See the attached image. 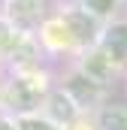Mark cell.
<instances>
[{
  "instance_id": "7a4b0ae2",
  "label": "cell",
  "mask_w": 127,
  "mask_h": 130,
  "mask_svg": "<svg viewBox=\"0 0 127 130\" xmlns=\"http://www.w3.org/2000/svg\"><path fill=\"white\" fill-rule=\"evenodd\" d=\"M58 18L64 21V27L70 33L73 45H76V55L97 45L100 39V30H103V21H97L94 15H88L82 6H61L58 9Z\"/></svg>"
},
{
  "instance_id": "52a82bcc",
  "label": "cell",
  "mask_w": 127,
  "mask_h": 130,
  "mask_svg": "<svg viewBox=\"0 0 127 130\" xmlns=\"http://www.w3.org/2000/svg\"><path fill=\"white\" fill-rule=\"evenodd\" d=\"M15 127L18 130H61L58 124H52L45 115L39 112H27V115H15Z\"/></svg>"
},
{
  "instance_id": "ba28073f",
  "label": "cell",
  "mask_w": 127,
  "mask_h": 130,
  "mask_svg": "<svg viewBox=\"0 0 127 130\" xmlns=\"http://www.w3.org/2000/svg\"><path fill=\"white\" fill-rule=\"evenodd\" d=\"M0 130H18V127H15V115L0 112Z\"/></svg>"
},
{
  "instance_id": "8992f818",
  "label": "cell",
  "mask_w": 127,
  "mask_h": 130,
  "mask_svg": "<svg viewBox=\"0 0 127 130\" xmlns=\"http://www.w3.org/2000/svg\"><path fill=\"white\" fill-rule=\"evenodd\" d=\"M76 6H82L88 15H94L97 21H112V18H118V12H121V6H124V0H79Z\"/></svg>"
},
{
  "instance_id": "5b68a950",
  "label": "cell",
  "mask_w": 127,
  "mask_h": 130,
  "mask_svg": "<svg viewBox=\"0 0 127 130\" xmlns=\"http://www.w3.org/2000/svg\"><path fill=\"white\" fill-rule=\"evenodd\" d=\"M94 127L97 130H127V106L106 100L94 109Z\"/></svg>"
},
{
  "instance_id": "9c48e42d",
  "label": "cell",
  "mask_w": 127,
  "mask_h": 130,
  "mask_svg": "<svg viewBox=\"0 0 127 130\" xmlns=\"http://www.w3.org/2000/svg\"><path fill=\"white\" fill-rule=\"evenodd\" d=\"M0 15H3V0H0Z\"/></svg>"
},
{
  "instance_id": "3957f363",
  "label": "cell",
  "mask_w": 127,
  "mask_h": 130,
  "mask_svg": "<svg viewBox=\"0 0 127 130\" xmlns=\"http://www.w3.org/2000/svg\"><path fill=\"white\" fill-rule=\"evenodd\" d=\"M39 115H45L52 124H58L61 130H70L76 121H82L85 118V112L79 109V103L73 100V94L58 85V88H49V94L42 100V106H39Z\"/></svg>"
},
{
  "instance_id": "277c9868",
  "label": "cell",
  "mask_w": 127,
  "mask_h": 130,
  "mask_svg": "<svg viewBox=\"0 0 127 130\" xmlns=\"http://www.w3.org/2000/svg\"><path fill=\"white\" fill-rule=\"evenodd\" d=\"M97 48L109 58V64L115 67L118 73L127 67V18H112L103 24Z\"/></svg>"
},
{
  "instance_id": "6da1fadb",
  "label": "cell",
  "mask_w": 127,
  "mask_h": 130,
  "mask_svg": "<svg viewBox=\"0 0 127 130\" xmlns=\"http://www.w3.org/2000/svg\"><path fill=\"white\" fill-rule=\"evenodd\" d=\"M45 94H49V82L39 76V70H24L6 85V91H3V112L6 115L39 112Z\"/></svg>"
}]
</instances>
